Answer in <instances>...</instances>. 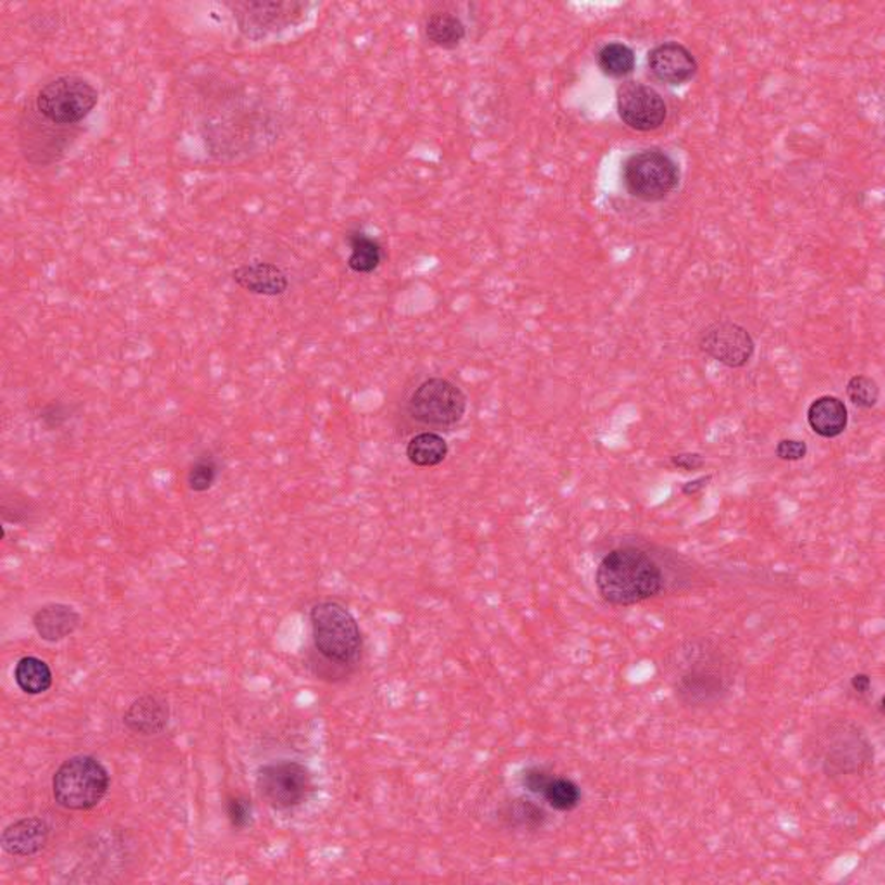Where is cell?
Returning a JSON list of instances; mask_svg holds the SVG:
<instances>
[{
    "instance_id": "19",
    "label": "cell",
    "mask_w": 885,
    "mask_h": 885,
    "mask_svg": "<svg viewBox=\"0 0 885 885\" xmlns=\"http://www.w3.org/2000/svg\"><path fill=\"white\" fill-rule=\"evenodd\" d=\"M448 443L440 432L422 431L407 443V458L422 469L438 467L448 457Z\"/></svg>"
},
{
    "instance_id": "15",
    "label": "cell",
    "mask_w": 885,
    "mask_h": 885,
    "mask_svg": "<svg viewBox=\"0 0 885 885\" xmlns=\"http://www.w3.org/2000/svg\"><path fill=\"white\" fill-rule=\"evenodd\" d=\"M169 704L164 699L152 696V693L139 697L137 701L128 705V710L123 714V723L126 728L135 734L144 735V737L163 734L169 728Z\"/></svg>"
},
{
    "instance_id": "18",
    "label": "cell",
    "mask_w": 885,
    "mask_h": 885,
    "mask_svg": "<svg viewBox=\"0 0 885 885\" xmlns=\"http://www.w3.org/2000/svg\"><path fill=\"white\" fill-rule=\"evenodd\" d=\"M81 614L66 604H47L34 614V628L38 637L49 643L61 642L81 626Z\"/></svg>"
},
{
    "instance_id": "11",
    "label": "cell",
    "mask_w": 885,
    "mask_h": 885,
    "mask_svg": "<svg viewBox=\"0 0 885 885\" xmlns=\"http://www.w3.org/2000/svg\"><path fill=\"white\" fill-rule=\"evenodd\" d=\"M232 9L241 32L248 38H261L275 29L299 22L307 13V4L298 2H235Z\"/></svg>"
},
{
    "instance_id": "2",
    "label": "cell",
    "mask_w": 885,
    "mask_h": 885,
    "mask_svg": "<svg viewBox=\"0 0 885 885\" xmlns=\"http://www.w3.org/2000/svg\"><path fill=\"white\" fill-rule=\"evenodd\" d=\"M311 642L320 661L348 675L364 655V635L357 617L336 600H320L310 609Z\"/></svg>"
},
{
    "instance_id": "23",
    "label": "cell",
    "mask_w": 885,
    "mask_h": 885,
    "mask_svg": "<svg viewBox=\"0 0 885 885\" xmlns=\"http://www.w3.org/2000/svg\"><path fill=\"white\" fill-rule=\"evenodd\" d=\"M540 798L558 813H571L581 804L583 792H581V787L571 778L552 775L549 784L545 785V789L540 794Z\"/></svg>"
},
{
    "instance_id": "24",
    "label": "cell",
    "mask_w": 885,
    "mask_h": 885,
    "mask_svg": "<svg viewBox=\"0 0 885 885\" xmlns=\"http://www.w3.org/2000/svg\"><path fill=\"white\" fill-rule=\"evenodd\" d=\"M429 40L441 49H455L466 38V26L457 16L450 13L432 14L426 25Z\"/></svg>"
},
{
    "instance_id": "32",
    "label": "cell",
    "mask_w": 885,
    "mask_h": 885,
    "mask_svg": "<svg viewBox=\"0 0 885 885\" xmlns=\"http://www.w3.org/2000/svg\"><path fill=\"white\" fill-rule=\"evenodd\" d=\"M851 688L858 696H866L872 690V678L866 673H858L851 678Z\"/></svg>"
},
{
    "instance_id": "3",
    "label": "cell",
    "mask_w": 885,
    "mask_h": 885,
    "mask_svg": "<svg viewBox=\"0 0 885 885\" xmlns=\"http://www.w3.org/2000/svg\"><path fill=\"white\" fill-rule=\"evenodd\" d=\"M730 664L710 643H692L684 652V664L676 669L673 690L681 704L704 710L725 701L730 693Z\"/></svg>"
},
{
    "instance_id": "33",
    "label": "cell",
    "mask_w": 885,
    "mask_h": 885,
    "mask_svg": "<svg viewBox=\"0 0 885 885\" xmlns=\"http://www.w3.org/2000/svg\"><path fill=\"white\" fill-rule=\"evenodd\" d=\"M711 481V476H701V478L693 479V481H688L681 487V493L687 496H693L699 493V491L704 490L708 487V483Z\"/></svg>"
},
{
    "instance_id": "12",
    "label": "cell",
    "mask_w": 885,
    "mask_h": 885,
    "mask_svg": "<svg viewBox=\"0 0 885 885\" xmlns=\"http://www.w3.org/2000/svg\"><path fill=\"white\" fill-rule=\"evenodd\" d=\"M617 113L629 128L652 132L666 122L667 106L654 88L629 82L617 90Z\"/></svg>"
},
{
    "instance_id": "30",
    "label": "cell",
    "mask_w": 885,
    "mask_h": 885,
    "mask_svg": "<svg viewBox=\"0 0 885 885\" xmlns=\"http://www.w3.org/2000/svg\"><path fill=\"white\" fill-rule=\"evenodd\" d=\"M808 443L802 440H780L776 443L775 455L784 462H799L808 457Z\"/></svg>"
},
{
    "instance_id": "25",
    "label": "cell",
    "mask_w": 885,
    "mask_h": 885,
    "mask_svg": "<svg viewBox=\"0 0 885 885\" xmlns=\"http://www.w3.org/2000/svg\"><path fill=\"white\" fill-rule=\"evenodd\" d=\"M637 58L631 47L622 42L607 44L599 52V66L602 72L613 78H623L634 73Z\"/></svg>"
},
{
    "instance_id": "6",
    "label": "cell",
    "mask_w": 885,
    "mask_h": 885,
    "mask_svg": "<svg viewBox=\"0 0 885 885\" xmlns=\"http://www.w3.org/2000/svg\"><path fill=\"white\" fill-rule=\"evenodd\" d=\"M99 102V93L93 82L81 75L58 76L47 82L37 97L35 108L54 125H76L93 113Z\"/></svg>"
},
{
    "instance_id": "13",
    "label": "cell",
    "mask_w": 885,
    "mask_h": 885,
    "mask_svg": "<svg viewBox=\"0 0 885 885\" xmlns=\"http://www.w3.org/2000/svg\"><path fill=\"white\" fill-rule=\"evenodd\" d=\"M647 63L657 81L669 85H681L692 81L699 70L692 52L678 42H666L654 47L649 52Z\"/></svg>"
},
{
    "instance_id": "27",
    "label": "cell",
    "mask_w": 885,
    "mask_h": 885,
    "mask_svg": "<svg viewBox=\"0 0 885 885\" xmlns=\"http://www.w3.org/2000/svg\"><path fill=\"white\" fill-rule=\"evenodd\" d=\"M219 479V464L211 455H201L196 458L189 472H187V484L194 493H205L211 490Z\"/></svg>"
},
{
    "instance_id": "31",
    "label": "cell",
    "mask_w": 885,
    "mask_h": 885,
    "mask_svg": "<svg viewBox=\"0 0 885 885\" xmlns=\"http://www.w3.org/2000/svg\"><path fill=\"white\" fill-rule=\"evenodd\" d=\"M672 466L681 470H699L705 466V457L697 452H684V454H675L669 457Z\"/></svg>"
},
{
    "instance_id": "26",
    "label": "cell",
    "mask_w": 885,
    "mask_h": 885,
    "mask_svg": "<svg viewBox=\"0 0 885 885\" xmlns=\"http://www.w3.org/2000/svg\"><path fill=\"white\" fill-rule=\"evenodd\" d=\"M846 393H848L849 402L863 410L875 407L881 398V388H878L877 381L864 373H858L849 379Z\"/></svg>"
},
{
    "instance_id": "14",
    "label": "cell",
    "mask_w": 885,
    "mask_h": 885,
    "mask_svg": "<svg viewBox=\"0 0 885 885\" xmlns=\"http://www.w3.org/2000/svg\"><path fill=\"white\" fill-rule=\"evenodd\" d=\"M232 279L241 290L258 296H282L290 290V279L284 270L269 261L241 265L232 272Z\"/></svg>"
},
{
    "instance_id": "20",
    "label": "cell",
    "mask_w": 885,
    "mask_h": 885,
    "mask_svg": "<svg viewBox=\"0 0 885 885\" xmlns=\"http://www.w3.org/2000/svg\"><path fill=\"white\" fill-rule=\"evenodd\" d=\"M502 819L514 831L537 832L545 827L549 813L533 799L517 798L504 806Z\"/></svg>"
},
{
    "instance_id": "17",
    "label": "cell",
    "mask_w": 885,
    "mask_h": 885,
    "mask_svg": "<svg viewBox=\"0 0 885 885\" xmlns=\"http://www.w3.org/2000/svg\"><path fill=\"white\" fill-rule=\"evenodd\" d=\"M47 840L49 825L40 819L17 820L2 832V848L13 857H34L46 848Z\"/></svg>"
},
{
    "instance_id": "7",
    "label": "cell",
    "mask_w": 885,
    "mask_h": 885,
    "mask_svg": "<svg viewBox=\"0 0 885 885\" xmlns=\"http://www.w3.org/2000/svg\"><path fill=\"white\" fill-rule=\"evenodd\" d=\"M626 189L640 201H663L680 184V169L661 149H643L626 160L623 169Z\"/></svg>"
},
{
    "instance_id": "28",
    "label": "cell",
    "mask_w": 885,
    "mask_h": 885,
    "mask_svg": "<svg viewBox=\"0 0 885 885\" xmlns=\"http://www.w3.org/2000/svg\"><path fill=\"white\" fill-rule=\"evenodd\" d=\"M225 810H228V819L232 827L237 828V831H244V828L249 827V823H251L253 819L251 799L246 798L243 794L231 796V798L228 799Z\"/></svg>"
},
{
    "instance_id": "16",
    "label": "cell",
    "mask_w": 885,
    "mask_h": 885,
    "mask_svg": "<svg viewBox=\"0 0 885 885\" xmlns=\"http://www.w3.org/2000/svg\"><path fill=\"white\" fill-rule=\"evenodd\" d=\"M806 419L816 437L835 440L848 429L849 411L843 400L825 395L811 402Z\"/></svg>"
},
{
    "instance_id": "10",
    "label": "cell",
    "mask_w": 885,
    "mask_h": 885,
    "mask_svg": "<svg viewBox=\"0 0 885 885\" xmlns=\"http://www.w3.org/2000/svg\"><path fill=\"white\" fill-rule=\"evenodd\" d=\"M699 348L728 369H742L754 357L755 343L739 323L720 320L702 331Z\"/></svg>"
},
{
    "instance_id": "29",
    "label": "cell",
    "mask_w": 885,
    "mask_h": 885,
    "mask_svg": "<svg viewBox=\"0 0 885 885\" xmlns=\"http://www.w3.org/2000/svg\"><path fill=\"white\" fill-rule=\"evenodd\" d=\"M550 778H552V773L549 770L542 769V766H528L525 772L520 773V785L526 792L540 796Z\"/></svg>"
},
{
    "instance_id": "9",
    "label": "cell",
    "mask_w": 885,
    "mask_h": 885,
    "mask_svg": "<svg viewBox=\"0 0 885 885\" xmlns=\"http://www.w3.org/2000/svg\"><path fill=\"white\" fill-rule=\"evenodd\" d=\"M257 787L270 808L290 811L310 799L314 792V776L305 764L298 761H278L258 770Z\"/></svg>"
},
{
    "instance_id": "1",
    "label": "cell",
    "mask_w": 885,
    "mask_h": 885,
    "mask_svg": "<svg viewBox=\"0 0 885 885\" xmlns=\"http://www.w3.org/2000/svg\"><path fill=\"white\" fill-rule=\"evenodd\" d=\"M595 587L600 599L607 604L631 607L661 595L666 588V576L647 550L622 545L600 558Z\"/></svg>"
},
{
    "instance_id": "21",
    "label": "cell",
    "mask_w": 885,
    "mask_h": 885,
    "mask_svg": "<svg viewBox=\"0 0 885 885\" xmlns=\"http://www.w3.org/2000/svg\"><path fill=\"white\" fill-rule=\"evenodd\" d=\"M14 680L28 696H40L52 687L51 667L42 659L26 655L17 661Z\"/></svg>"
},
{
    "instance_id": "8",
    "label": "cell",
    "mask_w": 885,
    "mask_h": 885,
    "mask_svg": "<svg viewBox=\"0 0 885 885\" xmlns=\"http://www.w3.org/2000/svg\"><path fill=\"white\" fill-rule=\"evenodd\" d=\"M873 746L861 726L837 722L823 740L822 769L831 778L861 775L873 764Z\"/></svg>"
},
{
    "instance_id": "4",
    "label": "cell",
    "mask_w": 885,
    "mask_h": 885,
    "mask_svg": "<svg viewBox=\"0 0 885 885\" xmlns=\"http://www.w3.org/2000/svg\"><path fill=\"white\" fill-rule=\"evenodd\" d=\"M110 773L94 755H73L52 778V796L64 810L88 811L101 804L110 790Z\"/></svg>"
},
{
    "instance_id": "5",
    "label": "cell",
    "mask_w": 885,
    "mask_h": 885,
    "mask_svg": "<svg viewBox=\"0 0 885 885\" xmlns=\"http://www.w3.org/2000/svg\"><path fill=\"white\" fill-rule=\"evenodd\" d=\"M467 411V396L455 382L429 378L420 382L407 402V416L425 431H452Z\"/></svg>"
},
{
    "instance_id": "22",
    "label": "cell",
    "mask_w": 885,
    "mask_h": 885,
    "mask_svg": "<svg viewBox=\"0 0 885 885\" xmlns=\"http://www.w3.org/2000/svg\"><path fill=\"white\" fill-rule=\"evenodd\" d=\"M348 243L352 253H349L346 265H348L352 272L367 275V273L376 272L381 267V244L373 237H369L364 232H353V234H349Z\"/></svg>"
}]
</instances>
